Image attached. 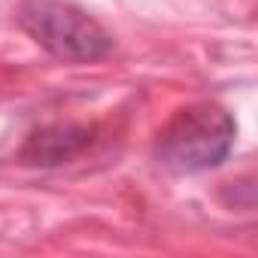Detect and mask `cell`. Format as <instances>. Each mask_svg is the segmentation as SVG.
I'll return each mask as SVG.
<instances>
[{
	"instance_id": "1",
	"label": "cell",
	"mask_w": 258,
	"mask_h": 258,
	"mask_svg": "<svg viewBox=\"0 0 258 258\" xmlns=\"http://www.w3.org/2000/svg\"><path fill=\"white\" fill-rule=\"evenodd\" d=\"M237 121L219 103H191L173 112V118L155 137V161L179 176L216 170L234 149Z\"/></svg>"
},
{
	"instance_id": "2",
	"label": "cell",
	"mask_w": 258,
	"mask_h": 258,
	"mask_svg": "<svg viewBox=\"0 0 258 258\" xmlns=\"http://www.w3.org/2000/svg\"><path fill=\"white\" fill-rule=\"evenodd\" d=\"M22 31L64 64H94L112 52L109 31L73 0H19Z\"/></svg>"
},
{
	"instance_id": "3",
	"label": "cell",
	"mask_w": 258,
	"mask_h": 258,
	"mask_svg": "<svg viewBox=\"0 0 258 258\" xmlns=\"http://www.w3.org/2000/svg\"><path fill=\"white\" fill-rule=\"evenodd\" d=\"M94 140V127L76 121H55L31 131L19 149V158L34 167H58L82 155Z\"/></svg>"
}]
</instances>
